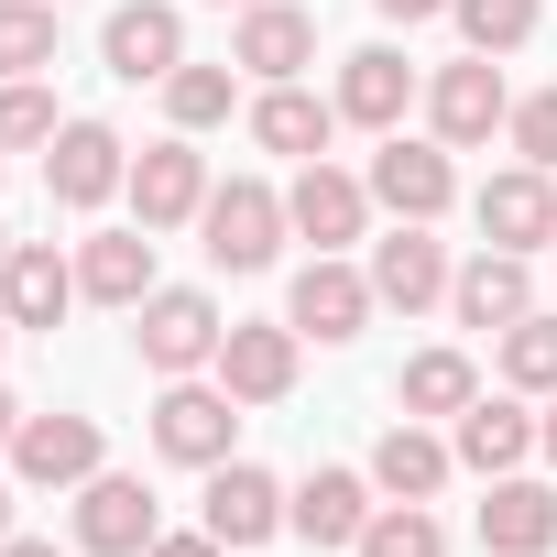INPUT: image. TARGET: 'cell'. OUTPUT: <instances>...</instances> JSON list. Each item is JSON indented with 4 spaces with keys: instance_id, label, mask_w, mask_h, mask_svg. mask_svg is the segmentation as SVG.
Masks as SVG:
<instances>
[{
    "instance_id": "36",
    "label": "cell",
    "mask_w": 557,
    "mask_h": 557,
    "mask_svg": "<svg viewBox=\"0 0 557 557\" xmlns=\"http://www.w3.org/2000/svg\"><path fill=\"white\" fill-rule=\"evenodd\" d=\"M372 12H394V23H426V12H448V0H372Z\"/></svg>"
},
{
    "instance_id": "17",
    "label": "cell",
    "mask_w": 557,
    "mask_h": 557,
    "mask_svg": "<svg viewBox=\"0 0 557 557\" xmlns=\"http://www.w3.org/2000/svg\"><path fill=\"white\" fill-rule=\"evenodd\" d=\"M459 470H481V481H503V470H524V448H535V416L513 405V394H470L459 405Z\"/></svg>"
},
{
    "instance_id": "9",
    "label": "cell",
    "mask_w": 557,
    "mask_h": 557,
    "mask_svg": "<svg viewBox=\"0 0 557 557\" xmlns=\"http://www.w3.org/2000/svg\"><path fill=\"white\" fill-rule=\"evenodd\" d=\"M448 307H459V329H513V318H535V273H524V251H470L459 273H448Z\"/></svg>"
},
{
    "instance_id": "24",
    "label": "cell",
    "mask_w": 557,
    "mask_h": 557,
    "mask_svg": "<svg viewBox=\"0 0 557 557\" xmlns=\"http://www.w3.org/2000/svg\"><path fill=\"white\" fill-rule=\"evenodd\" d=\"M405 99H416V66H405L394 45H361V55L339 66V121H361V132H394V121H405Z\"/></svg>"
},
{
    "instance_id": "34",
    "label": "cell",
    "mask_w": 557,
    "mask_h": 557,
    "mask_svg": "<svg viewBox=\"0 0 557 557\" xmlns=\"http://www.w3.org/2000/svg\"><path fill=\"white\" fill-rule=\"evenodd\" d=\"M503 132H513V153H524V164H546V175H557V88L513 99V121H503Z\"/></svg>"
},
{
    "instance_id": "7",
    "label": "cell",
    "mask_w": 557,
    "mask_h": 557,
    "mask_svg": "<svg viewBox=\"0 0 557 557\" xmlns=\"http://www.w3.org/2000/svg\"><path fill=\"white\" fill-rule=\"evenodd\" d=\"M372 208H394V219H437L448 197H459V175H448V143H405V132H383V153H372Z\"/></svg>"
},
{
    "instance_id": "21",
    "label": "cell",
    "mask_w": 557,
    "mask_h": 557,
    "mask_svg": "<svg viewBox=\"0 0 557 557\" xmlns=\"http://www.w3.org/2000/svg\"><path fill=\"white\" fill-rule=\"evenodd\" d=\"M132 208H143V230H175V219H197V208H208V164H197L186 143H153V153H132Z\"/></svg>"
},
{
    "instance_id": "18",
    "label": "cell",
    "mask_w": 557,
    "mask_h": 557,
    "mask_svg": "<svg viewBox=\"0 0 557 557\" xmlns=\"http://www.w3.org/2000/svg\"><path fill=\"white\" fill-rule=\"evenodd\" d=\"M372 296H383V307H405V318L448 296V251L426 240V219H405L394 240H372Z\"/></svg>"
},
{
    "instance_id": "4",
    "label": "cell",
    "mask_w": 557,
    "mask_h": 557,
    "mask_svg": "<svg viewBox=\"0 0 557 557\" xmlns=\"http://www.w3.org/2000/svg\"><path fill=\"white\" fill-rule=\"evenodd\" d=\"M372 307H383V296H372V273H350L339 251H318V262L296 273V296H285V329H296V339H361Z\"/></svg>"
},
{
    "instance_id": "38",
    "label": "cell",
    "mask_w": 557,
    "mask_h": 557,
    "mask_svg": "<svg viewBox=\"0 0 557 557\" xmlns=\"http://www.w3.org/2000/svg\"><path fill=\"white\" fill-rule=\"evenodd\" d=\"M0 557H55V546H45V535H12V546H0Z\"/></svg>"
},
{
    "instance_id": "8",
    "label": "cell",
    "mask_w": 557,
    "mask_h": 557,
    "mask_svg": "<svg viewBox=\"0 0 557 557\" xmlns=\"http://www.w3.org/2000/svg\"><path fill=\"white\" fill-rule=\"evenodd\" d=\"M470 219H481V240H492V251H546V240H557V186H546V164L492 175V186L470 197Z\"/></svg>"
},
{
    "instance_id": "25",
    "label": "cell",
    "mask_w": 557,
    "mask_h": 557,
    "mask_svg": "<svg viewBox=\"0 0 557 557\" xmlns=\"http://www.w3.org/2000/svg\"><path fill=\"white\" fill-rule=\"evenodd\" d=\"M77 296H99V307H143V296H153V240H143V230L88 240V251H77Z\"/></svg>"
},
{
    "instance_id": "39",
    "label": "cell",
    "mask_w": 557,
    "mask_h": 557,
    "mask_svg": "<svg viewBox=\"0 0 557 557\" xmlns=\"http://www.w3.org/2000/svg\"><path fill=\"white\" fill-rule=\"evenodd\" d=\"M535 448H546V459H557V405H546V416H535Z\"/></svg>"
},
{
    "instance_id": "27",
    "label": "cell",
    "mask_w": 557,
    "mask_h": 557,
    "mask_svg": "<svg viewBox=\"0 0 557 557\" xmlns=\"http://www.w3.org/2000/svg\"><path fill=\"white\" fill-rule=\"evenodd\" d=\"M55 66V0H0V77Z\"/></svg>"
},
{
    "instance_id": "3",
    "label": "cell",
    "mask_w": 557,
    "mask_h": 557,
    "mask_svg": "<svg viewBox=\"0 0 557 557\" xmlns=\"http://www.w3.org/2000/svg\"><path fill=\"white\" fill-rule=\"evenodd\" d=\"M230 405H240L230 383H186V372H175L164 405H153V448L186 459V470H219V459H230V426H240Z\"/></svg>"
},
{
    "instance_id": "6",
    "label": "cell",
    "mask_w": 557,
    "mask_h": 557,
    "mask_svg": "<svg viewBox=\"0 0 557 557\" xmlns=\"http://www.w3.org/2000/svg\"><path fill=\"white\" fill-rule=\"evenodd\" d=\"M153 535H164V513H153V492H143L132 470L77 481V546H88V557H143Z\"/></svg>"
},
{
    "instance_id": "13",
    "label": "cell",
    "mask_w": 557,
    "mask_h": 557,
    "mask_svg": "<svg viewBox=\"0 0 557 557\" xmlns=\"http://www.w3.org/2000/svg\"><path fill=\"white\" fill-rule=\"evenodd\" d=\"M12 470H23L34 492H77V481H99V416H23Z\"/></svg>"
},
{
    "instance_id": "22",
    "label": "cell",
    "mask_w": 557,
    "mask_h": 557,
    "mask_svg": "<svg viewBox=\"0 0 557 557\" xmlns=\"http://www.w3.org/2000/svg\"><path fill=\"white\" fill-rule=\"evenodd\" d=\"M481 546H492V557H546V546H557V492L503 470L492 503H481Z\"/></svg>"
},
{
    "instance_id": "19",
    "label": "cell",
    "mask_w": 557,
    "mask_h": 557,
    "mask_svg": "<svg viewBox=\"0 0 557 557\" xmlns=\"http://www.w3.org/2000/svg\"><path fill=\"white\" fill-rule=\"evenodd\" d=\"M219 383H230L240 405H285V394H296V329H240V318H230Z\"/></svg>"
},
{
    "instance_id": "41",
    "label": "cell",
    "mask_w": 557,
    "mask_h": 557,
    "mask_svg": "<svg viewBox=\"0 0 557 557\" xmlns=\"http://www.w3.org/2000/svg\"><path fill=\"white\" fill-rule=\"evenodd\" d=\"M0 339H12V307H0Z\"/></svg>"
},
{
    "instance_id": "31",
    "label": "cell",
    "mask_w": 557,
    "mask_h": 557,
    "mask_svg": "<svg viewBox=\"0 0 557 557\" xmlns=\"http://www.w3.org/2000/svg\"><path fill=\"white\" fill-rule=\"evenodd\" d=\"M164 121H175V132L230 121V66H175V77H164Z\"/></svg>"
},
{
    "instance_id": "28",
    "label": "cell",
    "mask_w": 557,
    "mask_h": 557,
    "mask_svg": "<svg viewBox=\"0 0 557 557\" xmlns=\"http://www.w3.org/2000/svg\"><path fill=\"white\" fill-rule=\"evenodd\" d=\"M394 394H405V416H459V405H470L481 383H470V361H459V350H416Z\"/></svg>"
},
{
    "instance_id": "2",
    "label": "cell",
    "mask_w": 557,
    "mask_h": 557,
    "mask_svg": "<svg viewBox=\"0 0 557 557\" xmlns=\"http://www.w3.org/2000/svg\"><path fill=\"white\" fill-rule=\"evenodd\" d=\"M132 339H143V361H153V372L175 383V372H197V361H219V339H230V318H219V307H208L197 285H153V296H143V329H132Z\"/></svg>"
},
{
    "instance_id": "40",
    "label": "cell",
    "mask_w": 557,
    "mask_h": 557,
    "mask_svg": "<svg viewBox=\"0 0 557 557\" xmlns=\"http://www.w3.org/2000/svg\"><path fill=\"white\" fill-rule=\"evenodd\" d=\"M0 546H12V492H0Z\"/></svg>"
},
{
    "instance_id": "11",
    "label": "cell",
    "mask_w": 557,
    "mask_h": 557,
    "mask_svg": "<svg viewBox=\"0 0 557 557\" xmlns=\"http://www.w3.org/2000/svg\"><path fill=\"white\" fill-rule=\"evenodd\" d=\"M296 513H285V481L273 470H251V459H219L208 470V535L219 546H262V535H285Z\"/></svg>"
},
{
    "instance_id": "23",
    "label": "cell",
    "mask_w": 557,
    "mask_h": 557,
    "mask_svg": "<svg viewBox=\"0 0 557 557\" xmlns=\"http://www.w3.org/2000/svg\"><path fill=\"white\" fill-rule=\"evenodd\" d=\"M329 132H339V99H307L296 77L251 99V143H262V153H296V164H318V153H329Z\"/></svg>"
},
{
    "instance_id": "5",
    "label": "cell",
    "mask_w": 557,
    "mask_h": 557,
    "mask_svg": "<svg viewBox=\"0 0 557 557\" xmlns=\"http://www.w3.org/2000/svg\"><path fill=\"white\" fill-rule=\"evenodd\" d=\"M426 121H437V143H448V153L492 143V132L513 121V99H503V66H492V55H459V66H437V88H426Z\"/></svg>"
},
{
    "instance_id": "16",
    "label": "cell",
    "mask_w": 557,
    "mask_h": 557,
    "mask_svg": "<svg viewBox=\"0 0 557 557\" xmlns=\"http://www.w3.org/2000/svg\"><path fill=\"white\" fill-rule=\"evenodd\" d=\"M0 307H12V329H55L77 307V262H55V240H12V262H0Z\"/></svg>"
},
{
    "instance_id": "32",
    "label": "cell",
    "mask_w": 557,
    "mask_h": 557,
    "mask_svg": "<svg viewBox=\"0 0 557 557\" xmlns=\"http://www.w3.org/2000/svg\"><path fill=\"white\" fill-rule=\"evenodd\" d=\"M448 12H459L470 55H513V45L535 34V0H448Z\"/></svg>"
},
{
    "instance_id": "35",
    "label": "cell",
    "mask_w": 557,
    "mask_h": 557,
    "mask_svg": "<svg viewBox=\"0 0 557 557\" xmlns=\"http://www.w3.org/2000/svg\"><path fill=\"white\" fill-rule=\"evenodd\" d=\"M143 557H230V546H219V535H153Z\"/></svg>"
},
{
    "instance_id": "15",
    "label": "cell",
    "mask_w": 557,
    "mask_h": 557,
    "mask_svg": "<svg viewBox=\"0 0 557 557\" xmlns=\"http://www.w3.org/2000/svg\"><path fill=\"white\" fill-rule=\"evenodd\" d=\"M285 513H296V535H307V546H361V524H372L383 503H372V481H361V470H307V481L285 492Z\"/></svg>"
},
{
    "instance_id": "30",
    "label": "cell",
    "mask_w": 557,
    "mask_h": 557,
    "mask_svg": "<svg viewBox=\"0 0 557 557\" xmlns=\"http://www.w3.org/2000/svg\"><path fill=\"white\" fill-rule=\"evenodd\" d=\"M503 383L513 394H557V318H513L503 329Z\"/></svg>"
},
{
    "instance_id": "42",
    "label": "cell",
    "mask_w": 557,
    "mask_h": 557,
    "mask_svg": "<svg viewBox=\"0 0 557 557\" xmlns=\"http://www.w3.org/2000/svg\"><path fill=\"white\" fill-rule=\"evenodd\" d=\"M0 262H12V230H0Z\"/></svg>"
},
{
    "instance_id": "1",
    "label": "cell",
    "mask_w": 557,
    "mask_h": 557,
    "mask_svg": "<svg viewBox=\"0 0 557 557\" xmlns=\"http://www.w3.org/2000/svg\"><path fill=\"white\" fill-rule=\"evenodd\" d=\"M197 230H208V262L219 273H262L273 251H285V197H273L262 175H230V186H208V208H197Z\"/></svg>"
},
{
    "instance_id": "10",
    "label": "cell",
    "mask_w": 557,
    "mask_h": 557,
    "mask_svg": "<svg viewBox=\"0 0 557 557\" xmlns=\"http://www.w3.org/2000/svg\"><path fill=\"white\" fill-rule=\"evenodd\" d=\"M99 55H110V77H175L186 66V23H175V0H121V12H110V34H99Z\"/></svg>"
},
{
    "instance_id": "37",
    "label": "cell",
    "mask_w": 557,
    "mask_h": 557,
    "mask_svg": "<svg viewBox=\"0 0 557 557\" xmlns=\"http://www.w3.org/2000/svg\"><path fill=\"white\" fill-rule=\"evenodd\" d=\"M12 437H23V405H12V394H0V448H12Z\"/></svg>"
},
{
    "instance_id": "14",
    "label": "cell",
    "mask_w": 557,
    "mask_h": 557,
    "mask_svg": "<svg viewBox=\"0 0 557 557\" xmlns=\"http://www.w3.org/2000/svg\"><path fill=\"white\" fill-rule=\"evenodd\" d=\"M285 219H296V240H318V251H339V240H361V219H372V186L361 175H339L329 153L285 186Z\"/></svg>"
},
{
    "instance_id": "33",
    "label": "cell",
    "mask_w": 557,
    "mask_h": 557,
    "mask_svg": "<svg viewBox=\"0 0 557 557\" xmlns=\"http://www.w3.org/2000/svg\"><path fill=\"white\" fill-rule=\"evenodd\" d=\"M66 121H55V99L34 88V77H0V153H23V143H55Z\"/></svg>"
},
{
    "instance_id": "12",
    "label": "cell",
    "mask_w": 557,
    "mask_h": 557,
    "mask_svg": "<svg viewBox=\"0 0 557 557\" xmlns=\"http://www.w3.org/2000/svg\"><path fill=\"white\" fill-rule=\"evenodd\" d=\"M45 186H55V208H99L110 186H132L121 132H110V121H66V132H55V153H45Z\"/></svg>"
},
{
    "instance_id": "20",
    "label": "cell",
    "mask_w": 557,
    "mask_h": 557,
    "mask_svg": "<svg viewBox=\"0 0 557 557\" xmlns=\"http://www.w3.org/2000/svg\"><path fill=\"white\" fill-rule=\"evenodd\" d=\"M307 55H318V23H307V12H285V0H251V12H240V45H230V66H251L262 88H285Z\"/></svg>"
},
{
    "instance_id": "29",
    "label": "cell",
    "mask_w": 557,
    "mask_h": 557,
    "mask_svg": "<svg viewBox=\"0 0 557 557\" xmlns=\"http://www.w3.org/2000/svg\"><path fill=\"white\" fill-rule=\"evenodd\" d=\"M361 557H448V524H437L426 503H383V513L361 524Z\"/></svg>"
},
{
    "instance_id": "26",
    "label": "cell",
    "mask_w": 557,
    "mask_h": 557,
    "mask_svg": "<svg viewBox=\"0 0 557 557\" xmlns=\"http://www.w3.org/2000/svg\"><path fill=\"white\" fill-rule=\"evenodd\" d=\"M448 437H426V426H394L383 448H372V492H394V503H426L437 481H448Z\"/></svg>"
}]
</instances>
